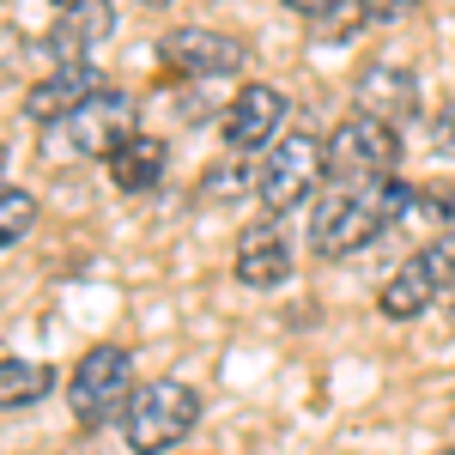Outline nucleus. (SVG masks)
<instances>
[{"label":"nucleus","mask_w":455,"mask_h":455,"mask_svg":"<svg viewBox=\"0 0 455 455\" xmlns=\"http://www.w3.org/2000/svg\"><path fill=\"white\" fill-rule=\"evenodd\" d=\"M425 207V188L407 182H334L310 212V249L322 261H347L364 243H377L395 219Z\"/></svg>","instance_id":"1"},{"label":"nucleus","mask_w":455,"mask_h":455,"mask_svg":"<svg viewBox=\"0 0 455 455\" xmlns=\"http://www.w3.org/2000/svg\"><path fill=\"white\" fill-rule=\"evenodd\" d=\"M195 425H201V395L176 377H158V383H140L134 401L122 407V443L134 455H164Z\"/></svg>","instance_id":"2"},{"label":"nucleus","mask_w":455,"mask_h":455,"mask_svg":"<svg viewBox=\"0 0 455 455\" xmlns=\"http://www.w3.org/2000/svg\"><path fill=\"white\" fill-rule=\"evenodd\" d=\"M134 401V352L128 347H92L68 377V407L85 431L122 419V407Z\"/></svg>","instance_id":"3"},{"label":"nucleus","mask_w":455,"mask_h":455,"mask_svg":"<svg viewBox=\"0 0 455 455\" xmlns=\"http://www.w3.org/2000/svg\"><path fill=\"white\" fill-rule=\"evenodd\" d=\"M322 176H328V140H315V134H285V140L267 146V158H261L255 201L267 207V219H274V212H291L315 195Z\"/></svg>","instance_id":"4"},{"label":"nucleus","mask_w":455,"mask_h":455,"mask_svg":"<svg viewBox=\"0 0 455 455\" xmlns=\"http://www.w3.org/2000/svg\"><path fill=\"white\" fill-rule=\"evenodd\" d=\"M401 164V128L377 116H347L328 134V176L334 182H395Z\"/></svg>","instance_id":"5"},{"label":"nucleus","mask_w":455,"mask_h":455,"mask_svg":"<svg viewBox=\"0 0 455 455\" xmlns=\"http://www.w3.org/2000/svg\"><path fill=\"white\" fill-rule=\"evenodd\" d=\"M158 55H164V68L182 73V79H231V73L249 68L243 36L207 31V25H176V31H164Z\"/></svg>","instance_id":"6"},{"label":"nucleus","mask_w":455,"mask_h":455,"mask_svg":"<svg viewBox=\"0 0 455 455\" xmlns=\"http://www.w3.org/2000/svg\"><path fill=\"white\" fill-rule=\"evenodd\" d=\"M285 92L280 85H243L231 104H225V122H219V134L231 152H267V146L285 140Z\"/></svg>","instance_id":"7"},{"label":"nucleus","mask_w":455,"mask_h":455,"mask_svg":"<svg viewBox=\"0 0 455 455\" xmlns=\"http://www.w3.org/2000/svg\"><path fill=\"white\" fill-rule=\"evenodd\" d=\"M61 128H68V146L79 152V158H104L109 164L122 146L134 140V104H128L122 92H98L92 104L73 109Z\"/></svg>","instance_id":"8"},{"label":"nucleus","mask_w":455,"mask_h":455,"mask_svg":"<svg viewBox=\"0 0 455 455\" xmlns=\"http://www.w3.org/2000/svg\"><path fill=\"white\" fill-rule=\"evenodd\" d=\"M231 274H237V285H249V291H274V285L291 280V243H285L280 219H261V225H249L243 237H237Z\"/></svg>","instance_id":"9"},{"label":"nucleus","mask_w":455,"mask_h":455,"mask_svg":"<svg viewBox=\"0 0 455 455\" xmlns=\"http://www.w3.org/2000/svg\"><path fill=\"white\" fill-rule=\"evenodd\" d=\"M352 98H358V116H377L388 128H401L407 116H419V79H413V68L371 61V68L352 79Z\"/></svg>","instance_id":"10"},{"label":"nucleus","mask_w":455,"mask_h":455,"mask_svg":"<svg viewBox=\"0 0 455 455\" xmlns=\"http://www.w3.org/2000/svg\"><path fill=\"white\" fill-rule=\"evenodd\" d=\"M104 92V73L92 68V61H68V68H55L43 85L25 92V116L43 122V128H55V122H68L79 104H92Z\"/></svg>","instance_id":"11"},{"label":"nucleus","mask_w":455,"mask_h":455,"mask_svg":"<svg viewBox=\"0 0 455 455\" xmlns=\"http://www.w3.org/2000/svg\"><path fill=\"white\" fill-rule=\"evenodd\" d=\"M116 36V6L109 0H85V6H68L61 19H55V31H49V55L68 68V61H85L98 43Z\"/></svg>","instance_id":"12"},{"label":"nucleus","mask_w":455,"mask_h":455,"mask_svg":"<svg viewBox=\"0 0 455 455\" xmlns=\"http://www.w3.org/2000/svg\"><path fill=\"white\" fill-rule=\"evenodd\" d=\"M443 291V280L425 267V255H413V261H401L395 274L383 280V291H377V310L388 315V322H413V315L431 310V298Z\"/></svg>","instance_id":"13"},{"label":"nucleus","mask_w":455,"mask_h":455,"mask_svg":"<svg viewBox=\"0 0 455 455\" xmlns=\"http://www.w3.org/2000/svg\"><path fill=\"white\" fill-rule=\"evenodd\" d=\"M164 164H171V146L158 140V134H134V140L109 158V182L122 195H152L164 182Z\"/></svg>","instance_id":"14"},{"label":"nucleus","mask_w":455,"mask_h":455,"mask_svg":"<svg viewBox=\"0 0 455 455\" xmlns=\"http://www.w3.org/2000/svg\"><path fill=\"white\" fill-rule=\"evenodd\" d=\"M49 383H55V377H49V364L19 358V352H6V358H0V407H6V413H19V407L43 401Z\"/></svg>","instance_id":"15"},{"label":"nucleus","mask_w":455,"mask_h":455,"mask_svg":"<svg viewBox=\"0 0 455 455\" xmlns=\"http://www.w3.org/2000/svg\"><path fill=\"white\" fill-rule=\"evenodd\" d=\"M255 176H261V164H249L243 152H231V158H219V164L201 176V201H237V195H255Z\"/></svg>","instance_id":"16"},{"label":"nucleus","mask_w":455,"mask_h":455,"mask_svg":"<svg viewBox=\"0 0 455 455\" xmlns=\"http://www.w3.org/2000/svg\"><path fill=\"white\" fill-rule=\"evenodd\" d=\"M371 19H364V6L358 0H334V6H322L310 19V31H315V43H347L352 31H364Z\"/></svg>","instance_id":"17"},{"label":"nucleus","mask_w":455,"mask_h":455,"mask_svg":"<svg viewBox=\"0 0 455 455\" xmlns=\"http://www.w3.org/2000/svg\"><path fill=\"white\" fill-rule=\"evenodd\" d=\"M31 219H36V201L25 195V188H6V195H0V243L12 249L25 231H31Z\"/></svg>","instance_id":"18"},{"label":"nucleus","mask_w":455,"mask_h":455,"mask_svg":"<svg viewBox=\"0 0 455 455\" xmlns=\"http://www.w3.org/2000/svg\"><path fill=\"white\" fill-rule=\"evenodd\" d=\"M419 255H425V267L443 280V291H450V285H455V237H437V243L419 249Z\"/></svg>","instance_id":"19"},{"label":"nucleus","mask_w":455,"mask_h":455,"mask_svg":"<svg viewBox=\"0 0 455 455\" xmlns=\"http://www.w3.org/2000/svg\"><path fill=\"white\" fill-rule=\"evenodd\" d=\"M358 6H364V19H371V25H401L419 0H358Z\"/></svg>","instance_id":"20"},{"label":"nucleus","mask_w":455,"mask_h":455,"mask_svg":"<svg viewBox=\"0 0 455 455\" xmlns=\"http://www.w3.org/2000/svg\"><path fill=\"white\" fill-rule=\"evenodd\" d=\"M425 207H431V219L455 225V176H450V182H437V188H425Z\"/></svg>","instance_id":"21"},{"label":"nucleus","mask_w":455,"mask_h":455,"mask_svg":"<svg viewBox=\"0 0 455 455\" xmlns=\"http://www.w3.org/2000/svg\"><path fill=\"white\" fill-rule=\"evenodd\" d=\"M431 140H437V152H443V158H455V104H443V116L431 122Z\"/></svg>","instance_id":"22"},{"label":"nucleus","mask_w":455,"mask_h":455,"mask_svg":"<svg viewBox=\"0 0 455 455\" xmlns=\"http://www.w3.org/2000/svg\"><path fill=\"white\" fill-rule=\"evenodd\" d=\"M285 6H298V12H322V6H334V0H285Z\"/></svg>","instance_id":"23"},{"label":"nucleus","mask_w":455,"mask_h":455,"mask_svg":"<svg viewBox=\"0 0 455 455\" xmlns=\"http://www.w3.org/2000/svg\"><path fill=\"white\" fill-rule=\"evenodd\" d=\"M55 6H61V12H68V6H85V0H55Z\"/></svg>","instance_id":"24"},{"label":"nucleus","mask_w":455,"mask_h":455,"mask_svg":"<svg viewBox=\"0 0 455 455\" xmlns=\"http://www.w3.org/2000/svg\"><path fill=\"white\" fill-rule=\"evenodd\" d=\"M146 6H164V0H146Z\"/></svg>","instance_id":"25"},{"label":"nucleus","mask_w":455,"mask_h":455,"mask_svg":"<svg viewBox=\"0 0 455 455\" xmlns=\"http://www.w3.org/2000/svg\"><path fill=\"white\" fill-rule=\"evenodd\" d=\"M443 455H455V450H443Z\"/></svg>","instance_id":"26"},{"label":"nucleus","mask_w":455,"mask_h":455,"mask_svg":"<svg viewBox=\"0 0 455 455\" xmlns=\"http://www.w3.org/2000/svg\"><path fill=\"white\" fill-rule=\"evenodd\" d=\"M450 6H455V0H450Z\"/></svg>","instance_id":"27"}]
</instances>
